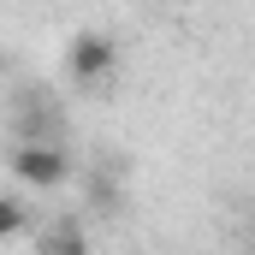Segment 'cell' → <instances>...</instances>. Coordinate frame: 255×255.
<instances>
[{"mask_svg": "<svg viewBox=\"0 0 255 255\" xmlns=\"http://www.w3.org/2000/svg\"><path fill=\"white\" fill-rule=\"evenodd\" d=\"M6 166H12V178L30 184V190H60V184H71V154H65L60 142H30V136H18V142L6 148Z\"/></svg>", "mask_w": 255, "mask_h": 255, "instance_id": "obj_1", "label": "cell"}, {"mask_svg": "<svg viewBox=\"0 0 255 255\" xmlns=\"http://www.w3.org/2000/svg\"><path fill=\"white\" fill-rule=\"evenodd\" d=\"M65 71H71V83H77V89L107 83V77L119 71V48H113V36H101V30L71 36V42H65Z\"/></svg>", "mask_w": 255, "mask_h": 255, "instance_id": "obj_2", "label": "cell"}, {"mask_svg": "<svg viewBox=\"0 0 255 255\" xmlns=\"http://www.w3.org/2000/svg\"><path fill=\"white\" fill-rule=\"evenodd\" d=\"M36 255H89V238L77 220H54L36 232Z\"/></svg>", "mask_w": 255, "mask_h": 255, "instance_id": "obj_3", "label": "cell"}, {"mask_svg": "<svg viewBox=\"0 0 255 255\" xmlns=\"http://www.w3.org/2000/svg\"><path fill=\"white\" fill-rule=\"evenodd\" d=\"M24 232H30V208H24L18 196L0 190V244H6V238H24Z\"/></svg>", "mask_w": 255, "mask_h": 255, "instance_id": "obj_4", "label": "cell"}]
</instances>
